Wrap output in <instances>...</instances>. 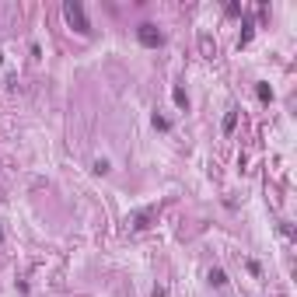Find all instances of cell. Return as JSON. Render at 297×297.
Here are the masks:
<instances>
[{"instance_id": "cell-1", "label": "cell", "mask_w": 297, "mask_h": 297, "mask_svg": "<svg viewBox=\"0 0 297 297\" xmlns=\"http://www.w3.org/2000/svg\"><path fill=\"white\" fill-rule=\"evenodd\" d=\"M63 18H67V25H70L74 32H80V35H91V21H88V14H84L80 0H67V4H63Z\"/></svg>"}, {"instance_id": "cell-2", "label": "cell", "mask_w": 297, "mask_h": 297, "mask_svg": "<svg viewBox=\"0 0 297 297\" xmlns=\"http://www.w3.org/2000/svg\"><path fill=\"white\" fill-rule=\"evenodd\" d=\"M137 39L143 42V46H151V49H154V46L164 42V35L158 32V25H140V28H137Z\"/></svg>"}, {"instance_id": "cell-3", "label": "cell", "mask_w": 297, "mask_h": 297, "mask_svg": "<svg viewBox=\"0 0 297 297\" xmlns=\"http://www.w3.org/2000/svg\"><path fill=\"white\" fill-rule=\"evenodd\" d=\"M172 98H175V105H178V109H189V95H185L182 88H175V91H172Z\"/></svg>"}, {"instance_id": "cell-4", "label": "cell", "mask_w": 297, "mask_h": 297, "mask_svg": "<svg viewBox=\"0 0 297 297\" xmlns=\"http://www.w3.org/2000/svg\"><path fill=\"white\" fill-rule=\"evenodd\" d=\"M235 126H238V112H227V116H224V133H231Z\"/></svg>"}, {"instance_id": "cell-5", "label": "cell", "mask_w": 297, "mask_h": 297, "mask_svg": "<svg viewBox=\"0 0 297 297\" xmlns=\"http://www.w3.org/2000/svg\"><path fill=\"white\" fill-rule=\"evenodd\" d=\"M210 283H214V287H220V283H227V277H224V269H210Z\"/></svg>"}, {"instance_id": "cell-6", "label": "cell", "mask_w": 297, "mask_h": 297, "mask_svg": "<svg viewBox=\"0 0 297 297\" xmlns=\"http://www.w3.org/2000/svg\"><path fill=\"white\" fill-rule=\"evenodd\" d=\"M259 98H262V101H269V98H273V91H269L266 84H259Z\"/></svg>"}, {"instance_id": "cell-7", "label": "cell", "mask_w": 297, "mask_h": 297, "mask_svg": "<svg viewBox=\"0 0 297 297\" xmlns=\"http://www.w3.org/2000/svg\"><path fill=\"white\" fill-rule=\"evenodd\" d=\"M0 241H4V231H0Z\"/></svg>"}]
</instances>
